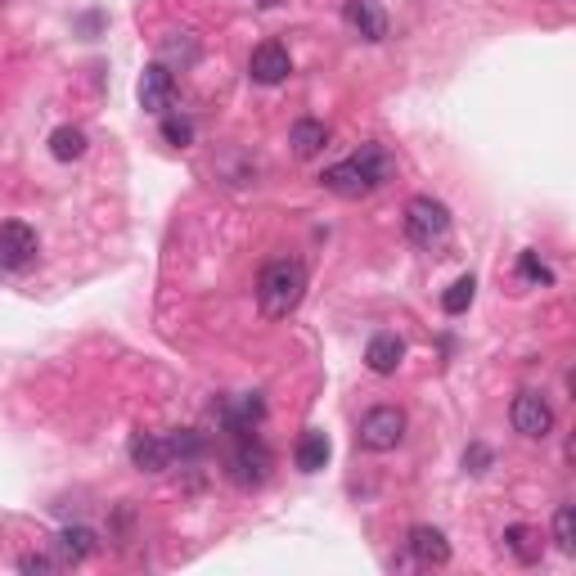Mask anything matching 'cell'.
I'll return each instance as SVG.
<instances>
[{
	"label": "cell",
	"instance_id": "1",
	"mask_svg": "<svg viewBox=\"0 0 576 576\" xmlns=\"http://www.w3.org/2000/svg\"><path fill=\"white\" fill-rule=\"evenodd\" d=\"M306 297V266L293 257H275L257 275V306L266 320H288Z\"/></svg>",
	"mask_w": 576,
	"mask_h": 576
},
{
	"label": "cell",
	"instance_id": "2",
	"mask_svg": "<svg viewBox=\"0 0 576 576\" xmlns=\"http://www.w3.org/2000/svg\"><path fill=\"white\" fill-rule=\"evenodd\" d=\"M270 468H275V455H270L266 441H261L257 432H234V450L225 455L230 482L243 486V491H252V486H261L270 477Z\"/></svg>",
	"mask_w": 576,
	"mask_h": 576
},
{
	"label": "cell",
	"instance_id": "3",
	"mask_svg": "<svg viewBox=\"0 0 576 576\" xmlns=\"http://www.w3.org/2000/svg\"><path fill=\"white\" fill-rule=\"evenodd\" d=\"M405 234L414 248H441L450 239V207L432 194H419L405 203Z\"/></svg>",
	"mask_w": 576,
	"mask_h": 576
},
{
	"label": "cell",
	"instance_id": "4",
	"mask_svg": "<svg viewBox=\"0 0 576 576\" xmlns=\"http://www.w3.org/2000/svg\"><path fill=\"white\" fill-rule=\"evenodd\" d=\"M401 441H405V410L401 405H374V410H365V419H360V428H356L360 450L383 455V450H396Z\"/></svg>",
	"mask_w": 576,
	"mask_h": 576
},
{
	"label": "cell",
	"instance_id": "5",
	"mask_svg": "<svg viewBox=\"0 0 576 576\" xmlns=\"http://www.w3.org/2000/svg\"><path fill=\"white\" fill-rule=\"evenodd\" d=\"M509 419H513V432H522L531 441H545L554 432V405L540 392H518L509 405Z\"/></svg>",
	"mask_w": 576,
	"mask_h": 576
},
{
	"label": "cell",
	"instance_id": "6",
	"mask_svg": "<svg viewBox=\"0 0 576 576\" xmlns=\"http://www.w3.org/2000/svg\"><path fill=\"white\" fill-rule=\"evenodd\" d=\"M36 230L23 221H0V270H27L36 261Z\"/></svg>",
	"mask_w": 576,
	"mask_h": 576
},
{
	"label": "cell",
	"instance_id": "7",
	"mask_svg": "<svg viewBox=\"0 0 576 576\" xmlns=\"http://www.w3.org/2000/svg\"><path fill=\"white\" fill-rule=\"evenodd\" d=\"M288 72H293V59H288V50L279 41H261L257 50H252L248 77L257 81V86H279V81H288Z\"/></svg>",
	"mask_w": 576,
	"mask_h": 576
},
{
	"label": "cell",
	"instance_id": "8",
	"mask_svg": "<svg viewBox=\"0 0 576 576\" xmlns=\"http://www.w3.org/2000/svg\"><path fill=\"white\" fill-rule=\"evenodd\" d=\"M320 185L329 189V194H338V198H365V194H374V180L360 171L356 158L324 167V171H320Z\"/></svg>",
	"mask_w": 576,
	"mask_h": 576
},
{
	"label": "cell",
	"instance_id": "9",
	"mask_svg": "<svg viewBox=\"0 0 576 576\" xmlns=\"http://www.w3.org/2000/svg\"><path fill=\"white\" fill-rule=\"evenodd\" d=\"M131 464L140 468V473H167V468L176 464L171 441L162 437V432H135L131 437Z\"/></svg>",
	"mask_w": 576,
	"mask_h": 576
},
{
	"label": "cell",
	"instance_id": "10",
	"mask_svg": "<svg viewBox=\"0 0 576 576\" xmlns=\"http://www.w3.org/2000/svg\"><path fill=\"white\" fill-rule=\"evenodd\" d=\"M171 95H176V77H171L167 63H149L140 72V108L144 113H167Z\"/></svg>",
	"mask_w": 576,
	"mask_h": 576
},
{
	"label": "cell",
	"instance_id": "11",
	"mask_svg": "<svg viewBox=\"0 0 576 576\" xmlns=\"http://www.w3.org/2000/svg\"><path fill=\"white\" fill-rule=\"evenodd\" d=\"M410 554L414 563L423 567H446L450 563V540L441 527H428V522H419V527H410Z\"/></svg>",
	"mask_w": 576,
	"mask_h": 576
},
{
	"label": "cell",
	"instance_id": "12",
	"mask_svg": "<svg viewBox=\"0 0 576 576\" xmlns=\"http://www.w3.org/2000/svg\"><path fill=\"white\" fill-rule=\"evenodd\" d=\"M342 18H347V27L356 36H365V41H383L387 36V14L378 9V0H347Z\"/></svg>",
	"mask_w": 576,
	"mask_h": 576
},
{
	"label": "cell",
	"instance_id": "13",
	"mask_svg": "<svg viewBox=\"0 0 576 576\" xmlns=\"http://www.w3.org/2000/svg\"><path fill=\"white\" fill-rule=\"evenodd\" d=\"M261 414H266V401H261L257 392H243V396H234V401H225V405H221V423H225V432H257Z\"/></svg>",
	"mask_w": 576,
	"mask_h": 576
},
{
	"label": "cell",
	"instance_id": "14",
	"mask_svg": "<svg viewBox=\"0 0 576 576\" xmlns=\"http://www.w3.org/2000/svg\"><path fill=\"white\" fill-rule=\"evenodd\" d=\"M95 549H99V536H95L90 527H63L59 536H54V558H59L63 567L86 563Z\"/></svg>",
	"mask_w": 576,
	"mask_h": 576
},
{
	"label": "cell",
	"instance_id": "15",
	"mask_svg": "<svg viewBox=\"0 0 576 576\" xmlns=\"http://www.w3.org/2000/svg\"><path fill=\"white\" fill-rule=\"evenodd\" d=\"M405 360V342L396 338V333H374L365 347V365L374 369V374H396V365Z\"/></svg>",
	"mask_w": 576,
	"mask_h": 576
},
{
	"label": "cell",
	"instance_id": "16",
	"mask_svg": "<svg viewBox=\"0 0 576 576\" xmlns=\"http://www.w3.org/2000/svg\"><path fill=\"white\" fill-rule=\"evenodd\" d=\"M329 437H324L320 428H306L302 437H297V450H293V464L302 468V473H320L324 464H329Z\"/></svg>",
	"mask_w": 576,
	"mask_h": 576
},
{
	"label": "cell",
	"instance_id": "17",
	"mask_svg": "<svg viewBox=\"0 0 576 576\" xmlns=\"http://www.w3.org/2000/svg\"><path fill=\"white\" fill-rule=\"evenodd\" d=\"M288 144H293L297 158H315V153L329 144V126L315 122V117H302V122H293V131H288Z\"/></svg>",
	"mask_w": 576,
	"mask_h": 576
},
{
	"label": "cell",
	"instance_id": "18",
	"mask_svg": "<svg viewBox=\"0 0 576 576\" xmlns=\"http://www.w3.org/2000/svg\"><path fill=\"white\" fill-rule=\"evenodd\" d=\"M504 549H509L518 563H536L540 554H545V540H540V531L522 527V522H513V527H504Z\"/></svg>",
	"mask_w": 576,
	"mask_h": 576
},
{
	"label": "cell",
	"instance_id": "19",
	"mask_svg": "<svg viewBox=\"0 0 576 576\" xmlns=\"http://www.w3.org/2000/svg\"><path fill=\"white\" fill-rule=\"evenodd\" d=\"M351 158H356V162H360V171H365V176L374 180V189L392 180V153H387L383 144H374V140H369V144H360V149L351 153Z\"/></svg>",
	"mask_w": 576,
	"mask_h": 576
},
{
	"label": "cell",
	"instance_id": "20",
	"mask_svg": "<svg viewBox=\"0 0 576 576\" xmlns=\"http://www.w3.org/2000/svg\"><path fill=\"white\" fill-rule=\"evenodd\" d=\"M50 153L59 162H77L86 153V131L81 126H54L50 131Z\"/></svg>",
	"mask_w": 576,
	"mask_h": 576
},
{
	"label": "cell",
	"instance_id": "21",
	"mask_svg": "<svg viewBox=\"0 0 576 576\" xmlns=\"http://www.w3.org/2000/svg\"><path fill=\"white\" fill-rule=\"evenodd\" d=\"M473 293H477V279L473 275H459L455 284L441 293V311H446V315H464L468 306H473Z\"/></svg>",
	"mask_w": 576,
	"mask_h": 576
},
{
	"label": "cell",
	"instance_id": "22",
	"mask_svg": "<svg viewBox=\"0 0 576 576\" xmlns=\"http://www.w3.org/2000/svg\"><path fill=\"white\" fill-rule=\"evenodd\" d=\"M171 455L180 459V464H189V459H198L207 450V441H203V432H194V428H176L171 432Z\"/></svg>",
	"mask_w": 576,
	"mask_h": 576
},
{
	"label": "cell",
	"instance_id": "23",
	"mask_svg": "<svg viewBox=\"0 0 576 576\" xmlns=\"http://www.w3.org/2000/svg\"><path fill=\"white\" fill-rule=\"evenodd\" d=\"M554 540L563 554H576V509L572 504H558L554 509Z\"/></svg>",
	"mask_w": 576,
	"mask_h": 576
},
{
	"label": "cell",
	"instance_id": "24",
	"mask_svg": "<svg viewBox=\"0 0 576 576\" xmlns=\"http://www.w3.org/2000/svg\"><path fill=\"white\" fill-rule=\"evenodd\" d=\"M162 140L176 144V149H185V144H194V122L180 113H162Z\"/></svg>",
	"mask_w": 576,
	"mask_h": 576
},
{
	"label": "cell",
	"instance_id": "25",
	"mask_svg": "<svg viewBox=\"0 0 576 576\" xmlns=\"http://www.w3.org/2000/svg\"><path fill=\"white\" fill-rule=\"evenodd\" d=\"M518 275L527 279V284H540V288L554 284V270H549L545 261L536 257V252H522V257H518Z\"/></svg>",
	"mask_w": 576,
	"mask_h": 576
},
{
	"label": "cell",
	"instance_id": "26",
	"mask_svg": "<svg viewBox=\"0 0 576 576\" xmlns=\"http://www.w3.org/2000/svg\"><path fill=\"white\" fill-rule=\"evenodd\" d=\"M59 558L54 554H23L18 558V572H36V576H45V572H59Z\"/></svg>",
	"mask_w": 576,
	"mask_h": 576
},
{
	"label": "cell",
	"instance_id": "27",
	"mask_svg": "<svg viewBox=\"0 0 576 576\" xmlns=\"http://www.w3.org/2000/svg\"><path fill=\"white\" fill-rule=\"evenodd\" d=\"M486 464H491V450H486V446H468L464 450V468H468V473H486Z\"/></svg>",
	"mask_w": 576,
	"mask_h": 576
}]
</instances>
